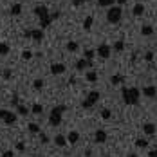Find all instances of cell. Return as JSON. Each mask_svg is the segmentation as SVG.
<instances>
[{"label":"cell","mask_w":157,"mask_h":157,"mask_svg":"<svg viewBox=\"0 0 157 157\" xmlns=\"http://www.w3.org/2000/svg\"><path fill=\"white\" fill-rule=\"evenodd\" d=\"M121 98L125 105H137L139 98H141V90L136 87H123L121 89Z\"/></svg>","instance_id":"obj_1"},{"label":"cell","mask_w":157,"mask_h":157,"mask_svg":"<svg viewBox=\"0 0 157 157\" xmlns=\"http://www.w3.org/2000/svg\"><path fill=\"white\" fill-rule=\"evenodd\" d=\"M67 110L65 105H58V107H54V109L51 110V114H49V125L51 126H58L62 123V116L63 112Z\"/></svg>","instance_id":"obj_2"},{"label":"cell","mask_w":157,"mask_h":157,"mask_svg":"<svg viewBox=\"0 0 157 157\" xmlns=\"http://www.w3.org/2000/svg\"><path fill=\"white\" fill-rule=\"evenodd\" d=\"M121 16H123L121 6H112V7H109V11H107V20H109V24H117V22H121Z\"/></svg>","instance_id":"obj_3"},{"label":"cell","mask_w":157,"mask_h":157,"mask_svg":"<svg viewBox=\"0 0 157 157\" xmlns=\"http://www.w3.org/2000/svg\"><path fill=\"white\" fill-rule=\"evenodd\" d=\"M98 101H99V90H90L89 96H87V99H83L81 107H83V109H92Z\"/></svg>","instance_id":"obj_4"},{"label":"cell","mask_w":157,"mask_h":157,"mask_svg":"<svg viewBox=\"0 0 157 157\" xmlns=\"http://www.w3.org/2000/svg\"><path fill=\"white\" fill-rule=\"evenodd\" d=\"M110 52H112V47H110V45H107V44H101L99 47L96 49V54H98L99 58H103V60L110 58Z\"/></svg>","instance_id":"obj_5"},{"label":"cell","mask_w":157,"mask_h":157,"mask_svg":"<svg viewBox=\"0 0 157 157\" xmlns=\"http://www.w3.org/2000/svg\"><path fill=\"white\" fill-rule=\"evenodd\" d=\"M33 13H34V15L38 16L40 20H42V18H45V16H49V15H51V13H49V9H47V6H42V4H40V6H34V9H33Z\"/></svg>","instance_id":"obj_6"},{"label":"cell","mask_w":157,"mask_h":157,"mask_svg":"<svg viewBox=\"0 0 157 157\" xmlns=\"http://www.w3.org/2000/svg\"><path fill=\"white\" fill-rule=\"evenodd\" d=\"M143 96H144V98H150V99L157 98V87L155 85H146V87H143Z\"/></svg>","instance_id":"obj_7"},{"label":"cell","mask_w":157,"mask_h":157,"mask_svg":"<svg viewBox=\"0 0 157 157\" xmlns=\"http://www.w3.org/2000/svg\"><path fill=\"white\" fill-rule=\"evenodd\" d=\"M92 67V60H85V58H79L76 62V71H85V69H90Z\"/></svg>","instance_id":"obj_8"},{"label":"cell","mask_w":157,"mask_h":157,"mask_svg":"<svg viewBox=\"0 0 157 157\" xmlns=\"http://www.w3.org/2000/svg\"><path fill=\"white\" fill-rule=\"evenodd\" d=\"M65 71H67V69H65L63 63H52V65H51V74H54V76H60Z\"/></svg>","instance_id":"obj_9"},{"label":"cell","mask_w":157,"mask_h":157,"mask_svg":"<svg viewBox=\"0 0 157 157\" xmlns=\"http://www.w3.org/2000/svg\"><path fill=\"white\" fill-rule=\"evenodd\" d=\"M94 141L96 143H107V132L101 130V128H98L94 132Z\"/></svg>","instance_id":"obj_10"},{"label":"cell","mask_w":157,"mask_h":157,"mask_svg":"<svg viewBox=\"0 0 157 157\" xmlns=\"http://www.w3.org/2000/svg\"><path fill=\"white\" fill-rule=\"evenodd\" d=\"M31 40L33 42H42L44 40V29H40V27H36V29H33V34H31Z\"/></svg>","instance_id":"obj_11"},{"label":"cell","mask_w":157,"mask_h":157,"mask_svg":"<svg viewBox=\"0 0 157 157\" xmlns=\"http://www.w3.org/2000/svg\"><path fill=\"white\" fill-rule=\"evenodd\" d=\"M54 144L58 146V148H65L69 143H67V136H62V134H58L56 137H54Z\"/></svg>","instance_id":"obj_12"},{"label":"cell","mask_w":157,"mask_h":157,"mask_svg":"<svg viewBox=\"0 0 157 157\" xmlns=\"http://www.w3.org/2000/svg\"><path fill=\"white\" fill-rule=\"evenodd\" d=\"M79 141V134L76 130H71L69 134H67V143H71V144H76Z\"/></svg>","instance_id":"obj_13"},{"label":"cell","mask_w":157,"mask_h":157,"mask_svg":"<svg viewBox=\"0 0 157 157\" xmlns=\"http://www.w3.org/2000/svg\"><path fill=\"white\" fill-rule=\"evenodd\" d=\"M143 132H144L146 136H154V134H155V125H154V123H144V125H143Z\"/></svg>","instance_id":"obj_14"},{"label":"cell","mask_w":157,"mask_h":157,"mask_svg":"<svg viewBox=\"0 0 157 157\" xmlns=\"http://www.w3.org/2000/svg\"><path fill=\"white\" fill-rule=\"evenodd\" d=\"M143 13H144V6L137 2V4H136V6L132 7V15H134V16H141Z\"/></svg>","instance_id":"obj_15"},{"label":"cell","mask_w":157,"mask_h":157,"mask_svg":"<svg viewBox=\"0 0 157 157\" xmlns=\"http://www.w3.org/2000/svg\"><path fill=\"white\" fill-rule=\"evenodd\" d=\"M85 79L90 81V83H96V81H98V72H96V71H87V72H85Z\"/></svg>","instance_id":"obj_16"},{"label":"cell","mask_w":157,"mask_h":157,"mask_svg":"<svg viewBox=\"0 0 157 157\" xmlns=\"http://www.w3.org/2000/svg\"><path fill=\"white\" fill-rule=\"evenodd\" d=\"M4 123H6V125H15V123H16V114L7 112V116L4 117Z\"/></svg>","instance_id":"obj_17"},{"label":"cell","mask_w":157,"mask_h":157,"mask_svg":"<svg viewBox=\"0 0 157 157\" xmlns=\"http://www.w3.org/2000/svg\"><path fill=\"white\" fill-rule=\"evenodd\" d=\"M125 81V76H121V74H114L112 78H110V83L112 85H121Z\"/></svg>","instance_id":"obj_18"},{"label":"cell","mask_w":157,"mask_h":157,"mask_svg":"<svg viewBox=\"0 0 157 157\" xmlns=\"http://www.w3.org/2000/svg\"><path fill=\"white\" fill-rule=\"evenodd\" d=\"M98 6L99 7H112V6H116V0H98Z\"/></svg>","instance_id":"obj_19"},{"label":"cell","mask_w":157,"mask_h":157,"mask_svg":"<svg viewBox=\"0 0 157 157\" xmlns=\"http://www.w3.org/2000/svg\"><path fill=\"white\" fill-rule=\"evenodd\" d=\"M92 24H94V18H92V16H87V18L83 20V29H85V31L92 29Z\"/></svg>","instance_id":"obj_20"},{"label":"cell","mask_w":157,"mask_h":157,"mask_svg":"<svg viewBox=\"0 0 157 157\" xmlns=\"http://www.w3.org/2000/svg\"><path fill=\"white\" fill-rule=\"evenodd\" d=\"M11 15L13 16L22 15V4H13V6H11Z\"/></svg>","instance_id":"obj_21"},{"label":"cell","mask_w":157,"mask_h":157,"mask_svg":"<svg viewBox=\"0 0 157 157\" xmlns=\"http://www.w3.org/2000/svg\"><path fill=\"white\" fill-rule=\"evenodd\" d=\"M141 34L143 36H152V34H154V27H152V25H143Z\"/></svg>","instance_id":"obj_22"},{"label":"cell","mask_w":157,"mask_h":157,"mask_svg":"<svg viewBox=\"0 0 157 157\" xmlns=\"http://www.w3.org/2000/svg\"><path fill=\"white\" fill-rule=\"evenodd\" d=\"M9 51H11V49H9V45H7L6 42H0V56H7Z\"/></svg>","instance_id":"obj_23"},{"label":"cell","mask_w":157,"mask_h":157,"mask_svg":"<svg viewBox=\"0 0 157 157\" xmlns=\"http://www.w3.org/2000/svg\"><path fill=\"white\" fill-rule=\"evenodd\" d=\"M51 22H52L51 15L45 16V18H42V20H40V29H45V27H49V25H51Z\"/></svg>","instance_id":"obj_24"},{"label":"cell","mask_w":157,"mask_h":157,"mask_svg":"<svg viewBox=\"0 0 157 157\" xmlns=\"http://www.w3.org/2000/svg\"><path fill=\"white\" fill-rule=\"evenodd\" d=\"M65 49L69 51V52H76L79 49V45L76 44V42H67V45H65Z\"/></svg>","instance_id":"obj_25"},{"label":"cell","mask_w":157,"mask_h":157,"mask_svg":"<svg viewBox=\"0 0 157 157\" xmlns=\"http://www.w3.org/2000/svg\"><path fill=\"white\" fill-rule=\"evenodd\" d=\"M114 51H116V52H123V51H125V42H123V40H117V42L114 44Z\"/></svg>","instance_id":"obj_26"},{"label":"cell","mask_w":157,"mask_h":157,"mask_svg":"<svg viewBox=\"0 0 157 157\" xmlns=\"http://www.w3.org/2000/svg\"><path fill=\"white\" fill-rule=\"evenodd\" d=\"M94 56H96V51L85 49V52H83V58H85V60H94Z\"/></svg>","instance_id":"obj_27"},{"label":"cell","mask_w":157,"mask_h":157,"mask_svg":"<svg viewBox=\"0 0 157 157\" xmlns=\"http://www.w3.org/2000/svg\"><path fill=\"white\" fill-rule=\"evenodd\" d=\"M44 85H45V83H44V79H34V81H33V87H34V90H42V89H44Z\"/></svg>","instance_id":"obj_28"},{"label":"cell","mask_w":157,"mask_h":157,"mask_svg":"<svg viewBox=\"0 0 157 157\" xmlns=\"http://www.w3.org/2000/svg\"><path fill=\"white\" fill-rule=\"evenodd\" d=\"M16 114H18V116H27L29 110H27V107H24V105H18V107H16Z\"/></svg>","instance_id":"obj_29"},{"label":"cell","mask_w":157,"mask_h":157,"mask_svg":"<svg viewBox=\"0 0 157 157\" xmlns=\"http://www.w3.org/2000/svg\"><path fill=\"white\" fill-rule=\"evenodd\" d=\"M31 112L33 114H42V112H44V107H42L40 103H34V105L31 107Z\"/></svg>","instance_id":"obj_30"},{"label":"cell","mask_w":157,"mask_h":157,"mask_svg":"<svg viewBox=\"0 0 157 157\" xmlns=\"http://www.w3.org/2000/svg\"><path fill=\"white\" fill-rule=\"evenodd\" d=\"M27 128H29V132H31V134H40V126L36 125V123H29Z\"/></svg>","instance_id":"obj_31"},{"label":"cell","mask_w":157,"mask_h":157,"mask_svg":"<svg viewBox=\"0 0 157 157\" xmlns=\"http://www.w3.org/2000/svg\"><path fill=\"white\" fill-rule=\"evenodd\" d=\"M136 146H137V148H146V146H148V141L143 139V137H139V139H136Z\"/></svg>","instance_id":"obj_32"},{"label":"cell","mask_w":157,"mask_h":157,"mask_svg":"<svg viewBox=\"0 0 157 157\" xmlns=\"http://www.w3.org/2000/svg\"><path fill=\"white\" fill-rule=\"evenodd\" d=\"M101 117H103V119H110V117H112V112H110L109 109H103L101 110Z\"/></svg>","instance_id":"obj_33"},{"label":"cell","mask_w":157,"mask_h":157,"mask_svg":"<svg viewBox=\"0 0 157 157\" xmlns=\"http://www.w3.org/2000/svg\"><path fill=\"white\" fill-rule=\"evenodd\" d=\"M22 58H24V60H31V58H33V52L29 51V49L22 51Z\"/></svg>","instance_id":"obj_34"},{"label":"cell","mask_w":157,"mask_h":157,"mask_svg":"<svg viewBox=\"0 0 157 157\" xmlns=\"http://www.w3.org/2000/svg\"><path fill=\"white\" fill-rule=\"evenodd\" d=\"M144 60H146V62H154V52H152V51H148V52L144 54Z\"/></svg>","instance_id":"obj_35"},{"label":"cell","mask_w":157,"mask_h":157,"mask_svg":"<svg viewBox=\"0 0 157 157\" xmlns=\"http://www.w3.org/2000/svg\"><path fill=\"white\" fill-rule=\"evenodd\" d=\"M16 150H18V152H24V150H25V144H24L22 141H18L16 143Z\"/></svg>","instance_id":"obj_36"},{"label":"cell","mask_w":157,"mask_h":157,"mask_svg":"<svg viewBox=\"0 0 157 157\" xmlns=\"http://www.w3.org/2000/svg\"><path fill=\"white\" fill-rule=\"evenodd\" d=\"M0 157H15V154H13V150H7V152H4Z\"/></svg>","instance_id":"obj_37"},{"label":"cell","mask_w":157,"mask_h":157,"mask_svg":"<svg viewBox=\"0 0 157 157\" xmlns=\"http://www.w3.org/2000/svg\"><path fill=\"white\" fill-rule=\"evenodd\" d=\"M11 103H13V107H18V105H20V103H18V96H13V99H11Z\"/></svg>","instance_id":"obj_38"},{"label":"cell","mask_w":157,"mask_h":157,"mask_svg":"<svg viewBox=\"0 0 157 157\" xmlns=\"http://www.w3.org/2000/svg\"><path fill=\"white\" fill-rule=\"evenodd\" d=\"M7 112H9V110H4V109H0V119H2V121H4V117L7 116Z\"/></svg>","instance_id":"obj_39"},{"label":"cell","mask_w":157,"mask_h":157,"mask_svg":"<svg viewBox=\"0 0 157 157\" xmlns=\"http://www.w3.org/2000/svg\"><path fill=\"white\" fill-rule=\"evenodd\" d=\"M51 18H52V20L60 18V11H52V13H51Z\"/></svg>","instance_id":"obj_40"},{"label":"cell","mask_w":157,"mask_h":157,"mask_svg":"<svg viewBox=\"0 0 157 157\" xmlns=\"http://www.w3.org/2000/svg\"><path fill=\"white\" fill-rule=\"evenodd\" d=\"M40 141H42V143H47V141H49V137L45 136V134H42V132H40Z\"/></svg>","instance_id":"obj_41"},{"label":"cell","mask_w":157,"mask_h":157,"mask_svg":"<svg viewBox=\"0 0 157 157\" xmlns=\"http://www.w3.org/2000/svg\"><path fill=\"white\" fill-rule=\"evenodd\" d=\"M31 34H33V29H25V31H24V36H25V38H31Z\"/></svg>","instance_id":"obj_42"},{"label":"cell","mask_w":157,"mask_h":157,"mask_svg":"<svg viewBox=\"0 0 157 157\" xmlns=\"http://www.w3.org/2000/svg\"><path fill=\"white\" fill-rule=\"evenodd\" d=\"M4 78H6V79L11 78V71H9V69H6V71H4Z\"/></svg>","instance_id":"obj_43"},{"label":"cell","mask_w":157,"mask_h":157,"mask_svg":"<svg viewBox=\"0 0 157 157\" xmlns=\"http://www.w3.org/2000/svg\"><path fill=\"white\" fill-rule=\"evenodd\" d=\"M148 157H157V148H154V150L148 154Z\"/></svg>","instance_id":"obj_44"},{"label":"cell","mask_w":157,"mask_h":157,"mask_svg":"<svg viewBox=\"0 0 157 157\" xmlns=\"http://www.w3.org/2000/svg\"><path fill=\"white\" fill-rule=\"evenodd\" d=\"M87 0H74V6H81V4H85Z\"/></svg>","instance_id":"obj_45"},{"label":"cell","mask_w":157,"mask_h":157,"mask_svg":"<svg viewBox=\"0 0 157 157\" xmlns=\"http://www.w3.org/2000/svg\"><path fill=\"white\" fill-rule=\"evenodd\" d=\"M116 4L117 6H123V4H126V0H116Z\"/></svg>","instance_id":"obj_46"},{"label":"cell","mask_w":157,"mask_h":157,"mask_svg":"<svg viewBox=\"0 0 157 157\" xmlns=\"http://www.w3.org/2000/svg\"><path fill=\"white\" fill-rule=\"evenodd\" d=\"M128 157H137V155H136V154H130V155H128Z\"/></svg>","instance_id":"obj_47"}]
</instances>
